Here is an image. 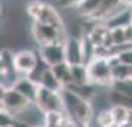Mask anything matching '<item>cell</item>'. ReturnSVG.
I'll return each instance as SVG.
<instances>
[{
    "label": "cell",
    "instance_id": "1",
    "mask_svg": "<svg viewBox=\"0 0 132 127\" xmlns=\"http://www.w3.org/2000/svg\"><path fill=\"white\" fill-rule=\"evenodd\" d=\"M62 101H64V111L68 118L74 123H88L89 124L94 118V105L90 101L76 95L70 89L64 87L61 90Z\"/></svg>",
    "mask_w": 132,
    "mask_h": 127
},
{
    "label": "cell",
    "instance_id": "2",
    "mask_svg": "<svg viewBox=\"0 0 132 127\" xmlns=\"http://www.w3.org/2000/svg\"><path fill=\"white\" fill-rule=\"evenodd\" d=\"M89 83L96 87H111L114 84L113 73H111V64L105 56H95L86 65Z\"/></svg>",
    "mask_w": 132,
    "mask_h": 127
},
{
    "label": "cell",
    "instance_id": "3",
    "mask_svg": "<svg viewBox=\"0 0 132 127\" xmlns=\"http://www.w3.org/2000/svg\"><path fill=\"white\" fill-rule=\"evenodd\" d=\"M27 15L36 22H45L60 28H65L64 19L58 13V11L49 3H45L40 0H33L27 5Z\"/></svg>",
    "mask_w": 132,
    "mask_h": 127
},
{
    "label": "cell",
    "instance_id": "4",
    "mask_svg": "<svg viewBox=\"0 0 132 127\" xmlns=\"http://www.w3.org/2000/svg\"><path fill=\"white\" fill-rule=\"evenodd\" d=\"M31 36L37 43V46H45V44H52V43H64L68 37V31L67 28H60L51 24L33 21Z\"/></svg>",
    "mask_w": 132,
    "mask_h": 127
},
{
    "label": "cell",
    "instance_id": "5",
    "mask_svg": "<svg viewBox=\"0 0 132 127\" xmlns=\"http://www.w3.org/2000/svg\"><path fill=\"white\" fill-rule=\"evenodd\" d=\"M31 103L30 99L19 93L16 89H2V111H6L15 118V115L24 111Z\"/></svg>",
    "mask_w": 132,
    "mask_h": 127
},
{
    "label": "cell",
    "instance_id": "6",
    "mask_svg": "<svg viewBox=\"0 0 132 127\" xmlns=\"http://www.w3.org/2000/svg\"><path fill=\"white\" fill-rule=\"evenodd\" d=\"M34 102L45 114L51 111H64V101H62L61 92L49 90L40 84H39V90H37Z\"/></svg>",
    "mask_w": 132,
    "mask_h": 127
},
{
    "label": "cell",
    "instance_id": "7",
    "mask_svg": "<svg viewBox=\"0 0 132 127\" xmlns=\"http://www.w3.org/2000/svg\"><path fill=\"white\" fill-rule=\"evenodd\" d=\"M40 56H37L34 50L30 49H22L15 53L13 56V65L15 70L18 71L21 75H30L34 70H36L37 64H39Z\"/></svg>",
    "mask_w": 132,
    "mask_h": 127
},
{
    "label": "cell",
    "instance_id": "8",
    "mask_svg": "<svg viewBox=\"0 0 132 127\" xmlns=\"http://www.w3.org/2000/svg\"><path fill=\"white\" fill-rule=\"evenodd\" d=\"M39 56H40L51 68L55 67V65H60L62 62H65L64 43H52V44L39 46Z\"/></svg>",
    "mask_w": 132,
    "mask_h": 127
},
{
    "label": "cell",
    "instance_id": "9",
    "mask_svg": "<svg viewBox=\"0 0 132 127\" xmlns=\"http://www.w3.org/2000/svg\"><path fill=\"white\" fill-rule=\"evenodd\" d=\"M88 38L90 40V43L98 47H107L111 49V37H110V28L104 22H94V27L90 28L88 33H85Z\"/></svg>",
    "mask_w": 132,
    "mask_h": 127
},
{
    "label": "cell",
    "instance_id": "10",
    "mask_svg": "<svg viewBox=\"0 0 132 127\" xmlns=\"http://www.w3.org/2000/svg\"><path fill=\"white\" fill-rule=\"evenodd\" d=\"M65 50V62L70 65L83 64V47H82V37L68 36L64 42Z\"/></svg>",
    "mask_w": 132,
    "mask_h": 127
},
{
    "label": "cell",
    "instance_id": "11",
    "mask_svg": "<svg viewBox=\"0 0 132 127\" xmlns=\"http://www.w3.org/2000/svg\"><path fill=\"white\" fill-rule=\"evenodd\" d=\"M13 89H16L19 93H22L31 102H34L37 96V90H39V83H36L30 75H21L18 81L15 83Z\"/></svg>",
    "mask_w": 132,
    "mask_h": 127
},
{
    "label": "cell",
    "instance_id": "12",
    "mask_svg": "<svg viewBox=\"0 0 132 127\" xmlns=\"http://www.w3.org/2000/svg\"><path fill=\"white\" fill-rule=\"evenodd\" d=\"M101 5L102 0H80L74 7V12L85 19H92L101 9Z\"/></svg>",
    "mask_w": 132,
    "mask_h": 127
},
{
    "label": "cell",
    "instance_id": "13",
    "mask_svg": "<svg viewBox=\"0 0 132 127\" xmlns=\"http://www.w3.org/2000/svg\"><path fill=\"white\" fill-rule=\"evenodd\" d=\"M73 121L68 118L65 111H51L45 114V127H71Z\"/></svg>",
    "mask_w": 132,
    "mask_h": 127
},
{
    "label": "cell",
    "instance_id": "14",
    "mask_svg": "<svg viewBox=\"0 0 132 127\" xmlns=\"http://www.w3.org/2000/svg\"><path fill=\"white\" fill-rule=\"evenodd\" d=\"M39 84L43 86V87H46V89H49V90H55V92H61L64 89L62 83L58 80V77L55 75V73L52 71L51 67L42 74V77L39 80Z\"/></svg>",
    "mask_w": 132,
    "mask_h": 127
},
{
    "label": "cell",
    "instance_id": "15",
    "mask_svg": "<svg viewBox=\"0 0 132 127\" xmlns=\"http://www.w3.org/2000/svg\"><path fill=\"white\" fill-rule=\"evenodd\" d=\"M52 71L55 73V75L58 77L62 86L67 87V86H70L73 83V75H71V65L70 64H67V62H62L60 65H55L52 67Z\"/></svg>",
    "mask_w": 132,
    "mask_h": 127
},
{
    "label": "cell",
    "instance_id": "16",
    "mask_svg": "<svg viewBox=\"0 0 132 127\" xmlns=\"http://www.w3.org/2000/svg\"><path fill=\"white\" fill-rule=\"evenodd\" d=\"M110 109H111V114H113V118L116 123L123 124V126L129 123L132 108H128V106H123V105H111Z\"/></svg>",
    "mask_w": 132,
    "mask_h": 127
},
{
    "label": "cell",
    "instance_id": "17",
    "mask_svg": "<svg viewBox=\"0 0 132 127\" xmlns=\"http://www.w3.org/2000/svg\"><path fill=\"white\" fill-rule=\"evenodd\" d=\"M71 75H73L71 84H88L89 83L88 68L83 64H80V65H71Z\"/></svg>",
    "mask_w": 132,
    "mask_h": 127
},
{
    "label": "cell",
    "instance_id": "18",
    "mask_svg": "<svg viewBox=\"0 0 132 127\" xmlns=\"http://www.w3.org/2000/svg\"><path fill=\"white\" fill-rule=\"evenodd\" d=\"M108 101L113 105H123L128 108H132V97L122 93V92L116 90L113 87H110V93H108Z\"/></svg>",
    "mask_w": 132,
    "mask_h": 127
},
{
    "label": "cell",
    "instance_id": "19",
    "mask_svg": "<svg viewBox=\"0 0 132 127\" xmlns=\"http://www.w3.org/2000/svg\"><path fill=\"white\" fill-rule=\"evenodd\" d=\"M96 123L100 124V127H108L110 124H113L114 118H113V114H111V109L110 108L101 109L96 115Z\"/></svg>",
    "mask_w": 132,
    "mask_h": 127
},
{
    "label": "cell",
    "instance_id": "20",
    "mask_svg": "<svg viewBox=\"0 0 132 127\" xmlns=\"http://www.w3.org/2000/svg\"><path fill=\"white\" fill-rule=\"evenodd\" d=\"M111 87L132 97V79L125 80V81H116V83H114V84L111 86Z\"/></svg>",
    "mask_w": 132,
    "mask_h": 127
},
{
    "label": "cell",
    "instance_id": "21",
    "mask_svg": "<svg viewBox=\"0 0 132 127\" xmlns=\"http://www.w3.org/2000/svg\"><path fill=\"white\" fill-rule=\"evenodd\" d=\"M80 0H56V5L62 9H74Z\"/></svg>",
    "mask_w": 132,
    "mask_h": 127
},
{
    "label": "cell",
    "instance_id": "22",
    "mask_svg": "<svg viewBox=\"0 0 132 127\" xmlns=\"http://www.w3.org/2000/svg\"><path fill=\"white\" fill-rule=\"evenodd\" d=\"M71 127H90V126L88 123H74V121H73Z\"/></svg>",
    "mask_w": 132,
    "mask_h": 127
},
{
    "label": "cell",
    "instance_id": "23",
    "mask_svg": "<svg viewBox=\"0 0 132 127\" xmlns=\"http://www.w3.org/2000/svg\"><path fill=\"white\" fill-rule=\"evenodd\" d=\"M120 3L126 7H132V0H120Z\"/></svg>",
    "mask_w": 132,
    "mask_h": 127
},
{
    "label": "cell",
    "instance_id": "24",
    "mask_svg": "<svg viewBox=\"0 0 132 127\" xmlns=\"http://www.w3.org/2000/svg\"><path fill=\"white\" fill-rule=\"evenodd\" d=\"M108 127H123V124H119V123H116V121H114L113 124H110Z\"/></svg>",
    "mask_w": 132,
    "mask_h": 127
},
{
    "label": "cell",
    "instance_id": "25",
    "mask_svg": "<svg viewBox=\"0 0 132 127\" xmlns=\"http://www.w3.org/2000/svg\"><path fill=\"white\" fill-rule=\"evenodd\" d=\"M123 127H132V124H131V123H129V124H125V126H123Z\"/></svg>",
    "mask_w": 132,
    "mask_h": 127
},
{
    "label": "cell",
    "instance_id": "26",
    "mask_svg": "<svg viewBox=\"0 0 132 127\" xmlns=\"http://www.w3.org/2000/svg\"><path fill=\"white\" fill-rule=\"evenodd\" d=\"M2 127H15L13 124H11V126H2Z\"/></svg>",
    "mask_w": 132,
    "mask_h": 127
},
{
    "label": "cell",
    "instance_id": "27",
    "mask_svg": "<svg viewBox=\"0 0 132 127\" xmlns=\"http://www.w3.org/2000/svg\"><path fill=\"white\" fill-rule=\"evenodd\" d=\"M131 24H132V9H131Z\"/></svg>",
    "mask_w": 132,
    "mask_h": 127
},
{
    "label": "cell",
    "instance_id": "28",
    "mask_svg": "<svg viewBox=\"0 0 132 127\" xmlns=\"http://www.w3.org/2000/svg\"><path fill=\"white\" fill-rule=\"evenodd\" d=\"M34 127H45V126H43V124H40V126H34Z\"/></svg>",
    "mask_w": 132,
    "mask_h": 127
},
{
    "label": "cell",
    "instance_id": "29",
    "mask_svg": "<svg viewBox=\"0 0 132 127\" xmlns=\"http://www.w3.org/2000/svg\"><path fill=\"white\" fill-rule=\"evenodd\" d=\"M131 79H132V67H131Z\"/></svg>",
    "mask_w": 132,
    "mask_h": 127
}]
</instances>
